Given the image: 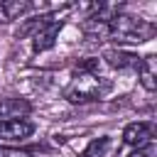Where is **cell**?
<instances>
[{
  "label": "cell",
  "mask_w": 157,
  "mask_h": 157,
  "mask_svg": "<svg viewBox=\"0 0 157 157\" xmlns=\"http://www.w3.org/2000/svg\"><path fill=\"white\" fill-rule=\"evenodd\" d=\"M137 76H140V83L145 91H155L157 88V56L155 54H147L140 59L137 64Z\"/></svg>",
  "instance_id": "obj_5"
},
{
  "label": "cell",
  "mask_w": 157,
  "mask_h": 157,
  "mask_svg": "<svg viewBox=\"0 0 157 157\" xmlns=\"http://www.w3.org/2000/svg\"><path fill=\"white\" fill-rule=\"evenodd\" d=\"M34 132V123L27 118H15L0 123V142H25Z\"/></svg>",
  "instance_id": "obj_3"
},
{
  "label": "cell",
  "mask_w": 157,
  "mask_h": 157,
  "mask_svg": "<svg viewBox=\"0 0 157 157\" xmlns=\"http://www.w3.org/2000/svg\"><path fill=\"white\" fill-rule=\"evenodd\" d=\"M110 88H113L110 81L98 76L93 71V64H83L78 74H74V78L66 83L64 98L69 103H91V101H101Z\"/></svg>",
  "instance_id": "obj_1"
},
{
  "label": "cell",
  "mask_w": 157,
  "mask_h": 157,
  "mask_svg": "<svg viewBox=\"0 0 157 157\" xmlns=\"http://www.w3.org/2000/svg\"><path fill=\"white\" fill-rule=\"evenodd\" d=\"M0 157H32L25 150H15V147H0Z\"/></svg>",
  "instance_id": "obj_11"
},
{
  "label": "cell",
  "mask_w": 157,
  "mask_h": 157,
  "mask_svg": "<svg viewBox=\"0 0 157 157\" xmlns=\"http://www.w3.org/2000/svg\"><path fill=\"white\" fill-rule=\"evenodd\" d=\"M29 110H32V105L25 98H2L0 101V123L15 120V118H25Z\"/></svg>",
  "instance_id": "obj_6"
},
{
  "label": "cell",
  "mask_w": 157,
  "mask_h": 157,
  "mask_svg": "<svg viewBox=\"0 0 157 157\" xmlns=\"http://www.w3.org/2000/svg\"><path fill=\"white\" fill-rule=\"evenodd\" d=\"M157 155V147H155V142H150V145H145V147H137L132 155H128V157H155Z\"/></svg>",
  "instance_id": "obj_10"
},
{
  "label": "cell",
  "mask_w": 157,
  "mask_h": 157,
  "mask_svg": "<svg viewBox=\"0 0 157 157\" xmlns=\"http://www.w3.org/2000/svg\"><path fill=\"white\" fill-rule=\"evenodd\" d=\"M105 32L110 39L115 42H132V44H142L147 39L155 37V25L142 20V17H135V15H128V12H115L110 15V20L105 22Z\"/></svg>",
  "instance_id": "obj_2"
},
{
  "label": "cell",
  "mask_w": 157,
  "mask_h": 157,
  "mask_svg": "<svg viewBox=\"0 0 157 157\" xmlns=\"http://www.w3.org/2000/svg\"><path fill=\"white\" fill-rule=\"evenodd\" d=\"M152 135H155V128H152V123H145V120H137V123H130V125H125V130H123V142L128 145V147H145V145H150L152 142Z\"/></svg>",
  "instance_id": "obj_4"
},
{
  "label": "cell",
  "mask_w": 157,
  "mask_h": 157,
  "mask_svg": "<svg viewBox=\"0 0 157 157\" xmlns=\"http://www.w3.org/2000/svg\"><path fill=\"white\" fill-rule=\"evenodd\" d=\"M29 10H32V2H27V0H2L0 2V17H2V22L20 20Z\"/></svg>",
  "instance_id": "obj_8"
},
{
  "label": "cell",
  "mask_w": 157,
  "mask_h": 157,
  "mask_svg": "<svg viewBox=\"0 0 157 157\" xmlns=\"http://www.w3.org/2000/svg\"><path fill=\"white\" fill-rule=\"evenodd\" d=\"M103 59L113 69H137V64H140V56L132 52H125V49H108V52H103Z\"/></svg>",
  "instance_id": "obj_7"
},
{
  "label": "cell",
  "mask_w": 157,
  "mask_h": 157,
  "mask_svg": "<svg viewBox=\"0 0 157 157\" xmlns=\"http://www.w3.org/2000/svg\"><path fill=\"white\" fill-rule=\"evenodd\" d=\"M110 145H113V140L108 135H101V137H96V140L88 142V147L81 152V157H105L108 150H110Z\"/></svg>",
  "instance_id": "obj_9"
}]
</instances>
